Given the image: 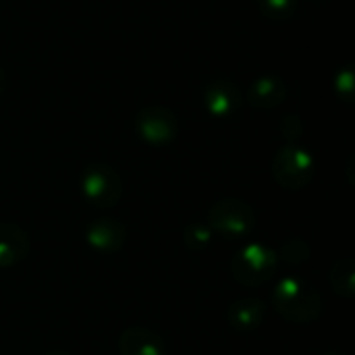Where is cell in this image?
Segmentation results:
<instances>
[{
	"label": "cell",
	"instance_id": "obj_1",
	"mask_svg": "<svg viewBox=\"0 0 355 355\" xmlns=\"http://www.w3.org/2000/svg\"><path fill=\"white\" fill-rule=\"evenodd\" d=\"M275 310L289 322L310 324L322 314V297L318 289L302 277H283L272 289Z\"/></svg>",
	"mask_w": 355,
	"mask_h": 355
},
{
	"label": "cell",
	"instance_id": "obj_8",
	"mask_svg": "<svg viewBox=\"0 0 355 355\" xmlns=\"http://www.w3.org/2000/svg\"><path fill=\"white\" fill-rule=\"evenodd\" d=\"M127 231L116 218H98L85 229L87 245L98 254H112L125 245Z\"/></svg>",
	"mask_w": 355,
	"mask_h": 355
},
{
	"label": "cell",
	"instance_id": "obj_17",
	"mask_svg": "<svg viewBox=\"0 0 355 355\" xmlns=\"http://www.w3.org/2000/svg\"><path fill=\"white\" fill-rule=\"evenodd\" d=\"M354 67L345 64L343 69H339V73L335 75V92L343 102H352L354 100Z\"/></svg>",
	"mask_w": 355,
	"mask_h": 355
},
{
	"label": "cell",
	"instance_id": "obj_11",
	"mask_svg": "<svg viewBox=\"0 0 355 355\" xmlns=\"http://www.w3.org/2000/svg\"><path fill=\"white\" fill-rule=\"evenodd\" d=\"M119 354L121 355H166V345L164 341L144 329V327H129L123 331L119 339Z\"/></svg>",
	"mask_w": 355,
	"mask_h": 355
},
{
	"label": "cell",
	"instance_id": "obj_12",
	"mask_svg": "<svg viewBox=\"0 0 355 355\" xmlns=\"http://www.w3.org/2000/svg\"><path fill=\"white\" fill-rule=\"evenodd\" d=\"M29 254V237L10 223H0V268H10Z\"/></svg>",
	"mask_w": 355,
	"mask_h": 355
},
{
	"label": "cell",
	"instance_id": "obj_7",
	"mask_svg": "<svg viewBox=\"0 0 355 355\" xmlns=\"http://www.w3.org/2000/svg\"><path fill=\"white\" fill-rule=\"evenodd\" d=\"M241 106V92L231 79H214L204 87V108L214 119L233 116Z\"/></svg>",
	"mask_w": 355,
	"mask_h": 355
},
{
	"label": "cell",
	"instance_id": "obj_16",
	"mask_svg": "<svg viewBox=\"0 0 355 355\" xmlns=\"http://www.w3.org/2000/svg\"><path fill=\"white\" fill-rule=\"evenodd\" d=\"M212 229L208 227V223H191L185 227L183 231V239H185V245L193 252H200L204 248H208L212 243Z\"/></svg>",
	"mask_w": 355,
	"mask_h": 355
},
{
	"label": "cell",
	"instance_id": "obj_15",
	"mask_svg": "<svg viewBox=\"0 0 355 355\" xmlns=\"http://www.w3.org/2000/svg\"><path fill=\"white\" fill-rule=\"evenodd\" d=\"M310 254H312V252H310V245H308L304 239H297V237L285 241V243L281 245V250L277 252L279 262L283 260V262L293 264V266H300V264L308 262V260H310Z\"/></svg>",
	"mask_w": 355,
	"mask_h": 355
},
{
	"label": "cell",
	"instance_id": "obj_6",
	"mask_svg": "<svg viewBox=\"0 0 355 355\" xmlns=\"http://www.w3.org/2000/svg\"><path fill=\"white\" fill-rule=\"evenodd\" d=\"M137 135L150 146H166L177 137L179 125L173 110L162 106H148L135 116Z\"/></svg>",
	"mask_w": 355,
	"mask_h": 355
},
{
	"label": "cell",
	"instance_id": "obj_3",
	"mask_svg": "<svg viewBox=\"0 0 355 355\" xmlns=\"http://www.w3.org/2000/svg\"><path fill=\"white\" fill-rule=\"evenodd\" d=\"M272 177L283 189L300 191L314 181L316 160L310 150L297 144H287L279 148L272 158Z\"/></svg>",
	"mask_w": 355,
	"mask_h": 355
},
{
	"label": "cell",
	"instance_id": "obj_18",
	"mask_svg": "<svg viewBox=\"0 0 355 355\" xmlns=\"http://www.w3.org/2000/svg\"><path fill=\"white\" fill-rule=\"evenodd\" d=\"M4 89H6V73L0 69V96L4 94Z\"/></svg>",
	"mask_w": 355,
	"mask_h": 355
},
{
	"label": "cell",
	"instance_id": "obj_2",
	"mask_svg": "<svg viewBox=\"0 0 355 355\" xmlns=\"http://www.w3.org/2000/svg\"><path fill=\"white\" fill-rule=\"evenodd\" d=\"M279 268V256L264 243H245L231 260L233 279L243 287L266 285Z\"/></svg>",
	"mask_w": 355,
	"mask_h": 355
},
{
	"label": "cell",
	"instance_id": "obj_4",
	"mask_svg": "<svg viewBox=\"0 0 355 355\" xmlns=\"http://www.w3.org/2000/svg\"><path fill=\"white\" fill-rule=\"evenodd\" d=\"M258 223L256 210L237 198H225L208 210V227L212 233L227 239H245L254 233Z\"/></svg>",
	"mask_w": 355,
	"mask_h": 355
},
{
	"label": "cell",
	"instance_id": "obj_20",
	"mask_svg": "<svg viewBox=\"0 0 355 355\" xmlns=\"http://www.w3.org/2000/svg\"><path fill=\"white\" fill-rule=\"evenodd\" d=\"M318 355H345V354H341V352H322V354H318Z\"/></svg>",
	"mask_w": 355,
	"mask_h": 355
},
{
	"label": "cell",
	"instance_id": "obj_14",
	"mask_svg": "<svg viewBox=\"0 0 355 355\" xmlns=\"http://www.w3.org/2000/svg\"><path fill=\"white\" fill-rule=\"evenodd\" d=\"M260 12L272 21H287L295 15L300 0H256Z\"/></svg>",
	"mask_w": 355,
	"mask_h": 355
},
{
	"label": "cell",
	"instance_id": "obj_19",
	"mask_svg": "<svg viewBox=\"0 0 355 355\" xmlns=\"http://www.w3.org/2000/svg\"><path fill=\"white\" fill-rule=\"evenodd\" d=\"M44 355H69L67 352H62V349H54V352H48V354Z\"/></svg>",
	"mask_w": 355,
	"mask_h": 355
},
{
	"label": "cell",
	"instance_id": "obj_10",
	"mask_svg": "<svg viewBox=\"0 0 355 355\" xmlns=\"http://www.w3.org/2000/svg\"><path fill=\"white\" fill-rule=\"evenodd\" d=\"M287 98V83L279 75H262L252 81L248 89V102L258 110H272Z\"/></svg>",
	"mask_w": 355,
	"mask_h": 355
},
{
	"label": "cell",
	"instance_id": "obj_5",
	"mask_svg": "<svg viewBox=\"0 0 355 355\" xmlns=\"http://www.w3.org/2000/svg\"><path fill=\"white\" fill-rule=\"evenodd\" d=\"M79 187H81L85 202H89L96 208L116 206V202L121 200V193H123L119 173L104 162L89 164L81 175Z\"/></svg>",
	"mask_w": 355,
	"mask_h": 355
},
{
	"label": "cell",
	"instance_id": "obj_13",
	"mask_svg": "<svg viewBox=\"0 0 355 355\" xmlns=\"http://www.w3.org/2000/svg\"><path fill=\"white\" fill-rule=\"evenodd\" d=\"M331 289L341 297H354L355 293V262L354 258L337 260L329 272Z\"/></svg>",
	"mask_w": 355,
	"mask_h": 355
},
{
	"label": "cell",
	"instance_id": "obj_9",
	"mask_svg": "<svg viewBox=\"0 0 355 355\" xmlns=\"http://www.w3.org/2000/svg\"><path fill=\"white\" fill-rule=\"evenodd\" d=\"M264 318L266 306L258 297H241L227 308V322L237 333H254L262 327Z\"/></svg>",
	"mask_w": 355,
	"mask_h": 355
}]
</instances>
